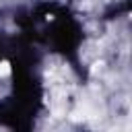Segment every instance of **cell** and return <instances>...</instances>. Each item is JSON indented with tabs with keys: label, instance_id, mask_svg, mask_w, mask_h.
Masks as SVG:
<instances>
[{
	"label": "cell",
	"instance_id": "1",
	"mask_svg": "<svg viewBox=\"0 0 132 132\" xmlns=\"http://www.w3.org/2000/svg\"><path fill=\"white\" fill-rule=\"evenodd\" d=\"M10 72V64L8 62H0V76H6Z\"/></svg>",
	"mask_w": 132,
	"mask_h": 132
}]
</instances>
